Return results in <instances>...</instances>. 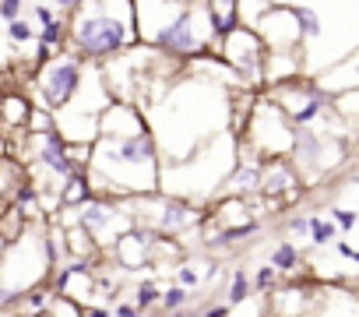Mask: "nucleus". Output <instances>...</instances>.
<instances>
[{
	"instance_id": "1",
	"label": "nucleus",
	"mask_w": 359,
	"mask_h": 317,
	"mask_svg": "<svg viewBox=\"0 0 359 317\" xmlns=\"http://www.w3.org/2000/svg\"><path fill=\"white\" fill-rule=\"evenodd\" d=\"M233 95L215 78H205L198 71H180L148 106H144V127L155 137L158 163H180L212 137L233 130Z\"/></svg>"
},
{
	"instance_id": "2",
	"label": "nucleus",
	"mask_w": 359,
	"mask_h": 317,
	"mask_svg": "<svg viewBox=\"0 0 359 317\" xmlns=\"http://www.w3.org/2000/svg\"><path fill=\"white\" fill-rule=\"evenodd\" d=\"M158 148L148 127L130 134H99L88 148L85 177L92 194L134 201L158 191Z\"/></svg>"
},
{
	"instance_id": "3",
	"label": "nucleus",
	"mask_w": 359,
	"mask_h": 317,
	"mask_svg": "<svg viewBox=\"0 0 359 317\" xmlns=\"http://www.w3.org/2000/svg\"><path fill=\"white\" fill-rule=\"evenodd\" d=\"M299 22V78L313 81L327 67L359 50V4H299L289 0Z\"/></svg>"
},
{
	"instance_id": "4",
	"label": "nucleus",
	"mask_w": 359,
	"mask_h": 317,
	"mask_svg": "<svg viewBox=\"0 0 359 317\" xmlns=\"http://www.w3.org/2000/svg\"><path fill=\"white\" fill-rule=\"evenodd\" d=\"M137 46L134 36V11L130 0H74V11L67 18L64 50L85 64H109L113 57Z\"/></svg>"
},
{
	"instance_id": "5",
	"label": "nucleus",
	"mask_w": 359,
	"mask_h": 317,
	"mask_svg": "<svg viewBox=\"0 0 359 317\" xmlns=\"http://www.w3.org/2000/svg\"><path fill=\"white\" fill-rule=\"evenodd\" d=\"M240 158V137L233 130L212 137L208 144H201L198 151H191L187 158L169 166H158V191L172 201H184L194 208H205L208 201L222 198V184L233 173Z\"/></svg>"
},
{
	"instance_id": "6",
	"label": "nucleus",
	"mask_w": 359,
	"mask_h": 317,
	"mask_svg": "<svg viewBox=\"0 0 359 317\" xmlns=\"http://www.w3.org/2000/svg\"><path fill=\"white\" fill-rule=\"evenodd\" d=\"M50 271H53V261L46 250V222L25 226L22 236L8 243L4 264H0V313L11 317L18 299L29 289L50 282Z\"/></svg>"
},
{
	"instance_id": "7",
	"label": "nucleus",
	"mask_w": 359,
	"mask_h": 317,
	"mask_svg": "<svg viewBox=\"0 0 359 317\" xmlns=\"http://www.w3.org/2000/svg\"><path fill=\"white\" fill-rule=\"evenodd\" d=\"M85 71H88V64L64 50L60 57H50L46 64L29 71V95L25 99L32 102V109L53 116L64 106H71V99L78 95V88L85 81Z\"/></svg>"
},
{
	"instance_id": "8",
	"label": "nucleus",
	"mask_w": 359,
	"mask_h": 317,
	"mask_svg": "<svg viewBox=\"0 0 359 317\" xmlns=\"http://www.w3.org/2000/svg\"><path fill=\"white\" fill-rule=\"evenodd\" d=\"M53 222H57L60 229H71V226L85 229L88 240H92L99 250H106V247H113V243L134 226V215H130V201H116V198H99V194H95L92 201H85V205L74 208V212H57Z\"/></svg>"
},
{
	"instance_id": "9",
	"label": "nucleus",
	"mask_w": 359,
	"mask_h": 317,
	"mask_svg": "<svg viewBox=\"0 0 359 317\" xmlns=\"http://www.w3.org/2000/svg\"><path fill=\"white\" fill-rule=\"evenodd\" d=\"M348 137L341 134H327L317 127H299L292 130V144H289V163L299 173L303 187L306 184H320L334 173V166L341 163Z\"/></svg>"
},
{
	"instance_id": "10",
	"label": "nucleus",
	"mask_w": 359,
	"mask_h": 317,
	"mask_svg": "<svg viewBox=\"0 0 359 317\" xmlns=\"http://www.w3.org/2000/svg\"><path fill=\"white\" fill-rule=\"evenodd\" d=\"M240 148L250 151L261 163H271V158H289V144H292V127L285 123V116L268 102V99H254L250 113L240 123Z\"/></svg>"
},
{
	"instance_id": "11",
	"label": "nucleus",
	"mask_w": 359,
	"mask_h": 317,
	"mask_svg": "<svg viewBox=\"0 0 359 317\" xmlns=\"http://www.w3.org/2000/svg\"><path fill=\"white\" fill-rule=\"evenodd\" d=\"M130 215H134V226H144V229H151L155 236H165V240H180L191 229H201V222H205V208L172 201L165 194L134 198Z\"/></svg>"
},
{
	"instance_id": "12",
	"label": "nucleus",
	"mask_w": 359,
	"mask_h": 317,
	"mask_svg": "<svg viewBox=\"0 0 359 317\" xmlns=\"http://www.w3.org/2000/svg\"><path fill=\"white\" fill-rule=\"evenodd\" d=\"M215 57L233 71L240 92H254V88L264 85V57H268V50H264V43H261L250 29L240 25V29H233L229 36H222Z\"/></svg>"
},
{
	"instance_id": "13",
	"label": "nucleus",
	"mask_w": 359,
	"mask_h": 317,
	"mask_svg": "<svg viewBox=\"0 0 359 317\" xmlns=\"http://www.w3.org/2000/svg\"><path fill=\"white\" fill-rule=\"evenodd\" d=\"M158 243H162V236H155L151 229H144V226H130L109 250H113V261H116V268L120 271H144V268H151L155 261H158Z\"/></svg>"
},
{
	"instance_id": "14",
	"label": "nucleus",
	"mask_w": 359,
	"mask_h": 317,
	"mask_svg": "<svg viewBox=\"0 0 359 317\" xmlns=\"http://www.w3.org/2000/svg\"><path fill=\"white\" fill-rule=\"evenodd\" d=\"M257 194H261L264 205L275 208V212H278L282 205L299 201V194H303V180H299V173L292 170L289 158H271V163L261 166V187H257Z\"/></svg>"
},
{
	"instance_id": "15",
	"label": "nucleus",
	"mask_w": 359,
	"mask_h": 317,
	"mask_svg": "<svg viewBox=\"0 0 359 317\" xmlns=\"http://www.w3.org/2000/svg\"><path fill=\"white\" fill-rule=\"evenodd\" d=\"M261 158H254L250 151H243L240 148V158H236V166H233V173L226 177V184H222V198H233V201H247V198H254L257 194V187H261ZM219 198V201H222Z\"/></svg>"
},
{
	"instance_id": "16",
	"label": "nucleus",
	"mask_w": 359,
	"mask_h": 317,
	"mask_svg": "<svg viewBox=\"0 0 359 317\" xmlns=\"http://www.w3.org/2000/svg\"><path fill=\"white\" fill-rule=\"evenodd\" d=\"M25 184H29L25 166H18L15 158H0V208H11Z\"/></svg>"
},
{
	"instance_id": "17",
	"label": "nucleus",
	"mask_w": 359,
	"mask_h": 317,
	"mask_svg": "<svg viewBox=\"0 0 359 317\" xmlns=\"http://www.w3.org/2000/svg\"><path fill=\"white\" fill-rule=\"evenodd\" d=\"M29 113H32V102H29L25 95H18V92H11V95L0 99V127L11 130V134H25Z\"/></svg>"
},
{
	"instance_id": "18",
	"label": "nucleus",
	"mask_w": 359,
	"mask_h": 317,
	"mask_svg": "<svg viewBox=\"0 0 359 317\" xmlns=\"http://www.w3.org/2000/svg\"><path fill=\"white\" fill-rule=\"evenodd\" d=\"M92 198H95V194H92L88 177L78 173V177L64 180V187H60V194H57V205H60V212H74V208H81V205L92 201Z\"/></svg>"
},
{
	"instance_id": "19",
	"label": "nucleus",
	"mask_w": 359,
	"mask_h": 317,
	"mask_svg": "<svg viewBox=\"0 0 359 317\" xmlns=\"http://www.w3.org/2000/svg\"><path fill=\"white\" fill-rule=\"evenodd\" d=\"M299 264H303V250L289 240H282L268 250V268L275 275H292V271H299Z\"/></svg>"
},
{
	"instance_id": "20",
	"label": "nucleus",
	"mask_w": 359,
	"mask_h": 317,
	"mask_svg": "<svg viewBox=\"0 0 359 317\" xmlns=\"http://www.w3.org/2000/svg\"><path fill=\"white\" fill-rule=\"evenodd\" d=\"M208 22L215 29V36H229L233 29H240V15H236V4H229V0H215V4H208Z\"/></svg>"
},
{
	"instance_id": "21",
	"label": "nucleus",
	"mask_w": 359,
	"mask_h": 317,
	"mask_svg": "<svg viewBox=\"0 0 359 317\" xmlns=\"http://www.w3.org/2000/svg\"><path fill=\"white\" fill-rule=\"evenodd\" d=\"M4 43H8L11 50H18V46H36V22L29 18V8H25L22 18H15V22L4 25Z\"/></svg>"
},
{
	"instance_id": "22",
	"label": "nucleus",
	"mask_w": 359,
	"mask_h": 317,
	"mask_svg": "<svg viewBox=\"0 0 359 317\" xmlns=\"http://www.w3.org/2000/svg\"><path fill=\"white\" fill-rule=\"evenodd\" d=\"M158 289H162V285H158L155 278H137V282L130 285V299H127V303L148 317V313L158 306Z\"/></svg>"
},
{
	"instance_id": "23",
	"label": "nucleus",
	"mask_w": 359,
	"mask_h": 317,
	"mask_svg": "<svg viewBox=\"0 0 359 317\" xmlns=\"http://www.w3.org/2000/svg\"><path fill=\"white\" fill-rule=\"evenodd\" d=\"M254 296V285H250V271L247 268H233L229 275V285H226V306L236 310L240 303H247Z\"/></svg>"
},
{
	"instance_id": "24",
	"label": "nucleus",
	"mask_w": 359,
	"mask_h": 317,
	"mask_svg": "<svg viewBox=\"0 0 359 317\" xmlns=\"http://www.w3.org/2000/svg\"><path fill=\"white\" fill-rule=\"evenodd\" d=\"M306 236H310V243L317 247V250H324V247H331L334 240H338V229L331 226V219L327 215H306Z\"/></svg>"
},
{
	"instance_id": "25",
	"label": "nucleus",
	"mask_w": 359,
	"mask_h": 317,
	"mask_svg": "<svg viewBox=\"0 0 359 317\" xmlns=\"http://www.w3.org/2000/svg\"><path fill=\"white\" fill-rule=\"evenodd\" d=\"M191 303H198V296H191V292H184V289H176V285H165V289H158V313H176V310H187Z\"/></svg>"
},
{
	"instance_id": "26",
	"label": "nucleus",
	"mask_w": 359,
	"mask_h": 317,
	"mask_svg": "<svg viewBox=\"0 0 359 317\" xmlns=\"http://www.w3.org/2000/svg\"><path fill=\"white\" fill-rule=\"evenodd\" d=\"M327 219H331V226L338 229V236H341V240L355 229V208H348V205H334V201H331Z\"/></svg>"
},
{
	"instance_id": "27",
	"label": "nucleus",
	"mask_w": 359,
	"mask_h": 317,
	"mask_svg": "<svg viewBox=\"0 0 359 317\" xmlns=\"http://www.w3.org/2000/svg\"><path fill=\"white\" fill-rule=\"evenodd\" d=\"M43 317H81V306L74 299H67V296H53V303L46 306Z\"/></svg>"
},
{
	"instance_id": "28",
	"label": "nucleus",
	"mask_w": 359,
	"mask_h": 317,
	"mask_svg": "<svg viewBox=\"0 0 359 317\" xmlns=\"http://www.w3.org/2000/svg\"><path fill=\"white\" fill-rule=\"evenodd\" d=\"M250 285H254V292H271V289L278 285V275L264 264V268H257V271L250 275Z\"/></svg>"
},
{
	"instance_id": "29",
	"label": "nucleus",
	"mask_w": 359,
	"mask_h": 317,
	"mask_svg": "<svg viewBox=\"0 0 359 317\" xmlns=\"http://www.w3.org/2000/svg\"><path fill=\"white\" fill-rule=\"evenodd\" d=\"M331 250H334V254H338V257H341L348 268H355V264H359V250H355L348 240H341V236H338V240L331 243Z\"/></svg>"
},
{
	"instance_id": "30",
	"label": "nucleus",
	"mask_w": 359,
	"mask_h": 317,
	"mask_svg": "<svg viewBox=\"0 0 359 317\" xmlns=\"http://www.w3.org/2000/svg\"><path fill=\"white\" fill-rule=\"evenodd\" d=\"M198 317H233V310L226 303H208V306L198 310Z\"/></svg>"
},
{
	"instance_id": "31",
	"label": "nucleus",
	"mask_w": 359,
	"mask_h": 317,
	"mask_svg": "<svg viewBox=\"0 0 359 317\" xmlns=\"http://www.w3.org/2000/svg\"><path fill=\"white\" fill-rule=\"evenodd\" d=\"M285 229H289V233H292L296 240H303V236H306V215H292Z\"/></svg>"
},
{
	"instance_id": "32",
	"label": "nucleus",
	"mask_w": 359,
	"mask_h": 317,
	"mask_svg": "<svg viewBox=\"0 0 359 317\" xmlns=\"http://www.w3.org/2000/svg\"><path fill=\"white\" fill-rule=\"evenodd\" d=\"M81 317H109V306H106V303H92V306H81Z\"/></svg>"
},
{
	"instance_id": "33",
	"label": "nucleus",
	"mask_w": 359,
	"mask_h": 317,
	"mask_svg": "<svg viewBox=\"0 0 359 317\" xmlns=\"http://www.w3.org/2000/svg\"><path fill=\"white\" fill-rule=\"evenodd\" d=\"M198 310H201V306H198V303H191L187 310H176V313H158V317H198Z\"/></svg>"
},
{
	"instance_id": "34",
	"label": "nucleus",
	"mask_w": 359,
	"mask_h": 317,
	"mask_svg": "<svg viewBox=\"0 0 359 317\" xmlns=\"http://www.w3.org/2000/svg\"><path fill=\"white\" fill-rule=\"evenodd\" d=\"M4 254H8V243H4V240H0V264H4Z\"/></svg>"
}]
</instances>
